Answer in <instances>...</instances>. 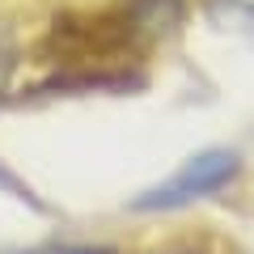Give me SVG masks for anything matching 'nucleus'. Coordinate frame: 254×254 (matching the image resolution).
<instances>
[{
	"label": "nucleus",
	"instance_id": "nucleus-4",
	"mask_svg": "<svg viewBox=\"0 0 254 254\" xmlns=\"http://www.w3.org/2000/svg\"><path fill=\"white\" fill-rule=\"evenodd\" d=\"M165 254H187V250H165Z\"/></svg>",
	"mask_w": 254,
	"mask_h": 254
},
{
	"label": "nucleus",
	"instance_id": "nucleus-1",
	"mask_svg": "<svg viewBox=\"0 0 254 254\" xmlns=\"http://www.w3.org/2000/svg\"><path fill=\"white\" fill-rule=\"evenodd\" d=\"M242 174V157L229 153V148H208V153L190 157L174 178H165L161 187L144 190L131 208L136 212H174V208H187V203L203 199L212 190L229 187V182Z\"/></svg>",
	"mask_w": 254,
	"mask_h": 254
},
{
	"label": "nucleus",
	"instance_id": "nucleus-3",
	"mask_svg": "<svg viewBox=\"0 0 254 254\" xmlns=\"http://www.w3.org/2000/svg\"><path fill=\"white\" fill-rule=\"evenodd\" d=\"M0 187H4V190H13V195H17V199H26V203H30V208H34V212H43V203H38V199H34V195H30V187H21V182H17V178H13V174H9V170H4V165H0Z\"/></svg>",
	"mask_w": 254,
	"mask_h": 254
},
{
	"label": "nucleus",
	"instance_id": "nucleus-2",
	"mask_svg": "<svg viewBox=\"0 0 254 254\" xmlns=\"http://www.w3.org/2000/svg\"><path fill=\"white\" fill-rule=\"evenodd\" d=\"M13 68H17V43H13L9 26H0V102H4V89H9Z\"/></svg>",
	"mask_w": 254,
	"mask_h": 254
}]
</instances>
